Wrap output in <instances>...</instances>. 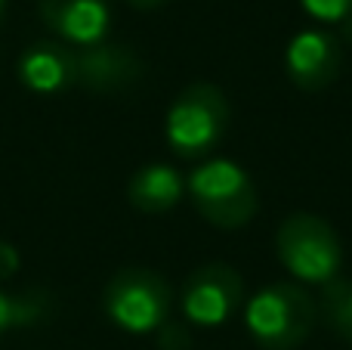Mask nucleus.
I'll return each mask as SVG.
<instances>
[{
  "instance_id": "f257e3e1",
  "label": "nucleus",
  "mask_w": 352,
  "mask_h": 350,
  "mask_svg": "<svg viewBox=\"0 0 352 350\" xmlns=\"http://www.w3.org/2000/svg\"><path fill=\"white\" fill-rule=\"evenodd\" d=\"M316 320V301L294 282L266 285L244 307V326L263 350H297L312 335Z\"/></svg>"
},
{
  "instance_id": "f03ea898",
  "label": "nucleus",
  "mask_w": 352,
  "mask_h": 350,
  "mask_svg": "<svg viewBox=\"0 0 352 350\" xmlns=\"http://www.w3.org/2000/svg\"><path fill=\"white\" fill-rule=\"evenodd\" d=\"M186 192L198 214L217 229H241L260 211L250 174L229 158H210L195 167L186 180Z\"/></svg>"
},
{
  "instance_id": "7ed1b4c3",
  "label": "nucleus",
  "mask_w": 352,
  "mask_h": 350,
  "mask_svg": "<svg viewBox=\"0 0 352 350\" xmlns=\"http://www.w3.org/2000/svg\"><path fill=\"white\" fill-rule=\"evenodd\" d=\"M229 99L217 84H188L167 112V146L179 158H201L223 143L229 130Z\"/></svg>"
},
{
  "instance_id": "20e7f679",
  "label": "nucleus",
  "mask_w": 352,
  "mask_h": 350,
  "mask_svg": "<svg viewBox=\"0 0 352 350\" xmlns=\"http://www.w3.org/2000/svg\"><path fill=\"white\" fill-rule=\"evenodd\" d=\"M278 260L306 285H324L340 273L343 248L334 227L318 214H291L275 236Z\"/></svg>"
},
{
  "instance_id": "39448f33",
  "label": "nucleus",
  "mask_w": 352,
  "mask_h": 350,
  "mask_svg": "<svg viewBox=\"0 0 352 350\" xmlns=\"http://www.w3.org/2000/svg\"><path fill=\"white\" fill-rule=\"evenodd\" d=\"M173 304V291L167 279L155 270L130 267L109 279L102 291V307L118 329L130 335L158 332L167 322Z\"/></svg>"
},
{
  "instance_id": "423d86ee",
  "label": "nucleus",
  "mask_w": 352,
  "mask_h": 350,
  "mask_svg": "<svg viewBox=\"0 0 352 350\" xmlns=\"http://www.w3.org/2000/svg\"><path fill=\"white\" fill-rule=\"evenodd\" d=\"M244 301V282L235 267L204 264L186 279L182 289V316L192 326L217 329L235 316Z\"/></svg>"
},
{
  "instance_id": "0eeeda50",
  "label": "nucleus",
  "mask_w": 352,
  "mask_h": 350,
  "mask_svg": "<svg viewBox=\"0 0 352 350\" xmlns=\"http://www.w3.org/2000/svg\"><path fill=\"white\" fill-rule=\"evenodd\" d=\"M343 47L331 31L306 28L291 37L285 50V72L294 87L306 93H318L340 78Z\"/></svg>"
},
{
  "instance_id": "6e6552de",
  "label": "nucleus",
  "mask_w": 352,
  "mask_h": 350,
  "mask_svg": "<svg viewBox=\"0 0 352 350\" xmlns=\"http://www.w3.org/2000/svg\"><path fill=\"white\" fill-rule=\"evenodd\" d=\"M37 12L68 47H96L105 43L111 28L109 0H37Z\"/></svg>"
},
{
  "instance_id": "1a4fd4ad",
  "label": "nucleus",
  "mask_w": 352,
  "mask_h": 350,
  "mask_svg": "<svg viewBox=\"0 0 352 350\" xmlns=\"http://www.w3.org/2000/svg\"><path fill=\"white\" fill-rule=\"evenodd\" d=\"M142 78V59L124 43H96L74 53V84L93 93H118Z\"/></svg>"
},
{
  "instance_id": "9d476101",
  "label": "nucleus",
  "mask_w": 352,
  "mask_h": 350,
  "mask_svg": "<svg viewBox=\"0 0 352 350\" xmlns=\"http://www.w3.org/2000/svg\"><path fill=\"white\" fill-rule=\"evenodd\" d=\"M16 72L31 93H59L74 84V53L65 43L41 41L19 56Z\"/></svg>"
},
{
  "instance_id": "9b49d317",
  "label": "nucleus",
  "mask_w": 352,
  "mask_h": 350,
  "mask_svg": "<svg viewBox=\"0 0 352 350\" xmlns=\"http://www.w3.org/2000/svg\"><path fill=\"white\" fill-rule=\"evenodd\" d=\"M186 192V180L182 174L170 165H146L130 177L127 183V198L136 211L146 214H161L170 211Z\"/></svg>"
},
{
  "instance_id": "f8f14e48",
  "label": "nucleus",
  "mask_w": 352,
  "mask_h": 350,
  "mask_svg": "<svg viewBox=\"0 0 352 350\" xmlns=\"http://www.w3.org/2000/svg\"><path fill=\"white\" fill-rule=\"evenodd\" d=\"M318 316L334 335L352 341V279L334 276L331 282L322 285V298H318Z\"/></svg>"
},
{
  "instance_id": "ddd939ff",
  "label": "nucleus",
  "mask_w": 352,
  "mask_h": 350,
  "mask_svg": "<svg viewBox=\"0 0 352 350\" xmlns=\"http://www.w3.org/2000/svg\"><path fill=\"white\" fill-rule=\"evenodd\" d=\"M50 310V295L43 291H31V295H3L0 291V335L6 329L16 326H34L47 316Z\"/></svg>"
},
{
  "instance_id": "4468645a",
  "label": "nucleus",
  "mask_w": 352,
  "mask_h": 350,
  "mask_svg": "<svg viewBox=\"0 0 352 350\" xmlns=\"http://www.w3.org/2000/svg\"><path fill=\"white\" fill-rule=\"evenodd\" d=\"M300 6L318 22H346L352 16V0H300Z\"/></svg>"
},
{
  "instance_id": "2eb2a0df",
  "label": "nucleus",
  "mask_w": 352,
  "mask_h": 350,
  "mask_svg": "<svg viewBox=\"0 0 352 350\" xmlns=\"http://www.w3.org/2000/svg\"><path fill=\"white\" fill-rule=\"evenodd\" d=\"M19 264H22V258H19V251L10 245V242L0 239V279H10L12 273L19 270Z\"/></svg>"
},
{
  "instance_id": "dca6fc26",
  "label": "nucleus",
  "mask_w": 352,
  "mask_h": 350,
  "mask_svg": "<svg viewBox=\"0 0 352 350\" xmlns=\"http://www.w3.org/2000/svg\"><path fill=\"white\" fill-rule=\"evenodd\" d=\"M130 6H136V10H155V6L167 3V0H127Z\"/></svg>"
},
{
  "instance_id": "f3484780",
  "label": "nucleus",
  "mask_w": 352,
  "mask_h": 350,
  "mask_svg": "<svg viewBox=\"0 0 352 350\" xmlns=\"http://www.w3.org/2000/svg\"><path fill=\"white\" fill-rule=\"evenodd\" d=\"M3 19H6V0H0V25H3Z\"/></svg>"
}]
</instances>
